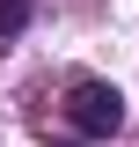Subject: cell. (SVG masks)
<instances>
[{
  "label": "cell",
  "instance_id": "cell-1",
  "mask_svg": "<svg viewBox=\"0 0 139 147\" xmlns=\"http://www.w3.org/2000/svg\"><path fill=\"white\" fill-rule=\"evenodd\" d=\"M66 125L81 132V140H110V132L124 125V96L110 88V81H88L81 74V81L66 88Z\"/></svg>",
  "mask_w": 139,
  "mask_h": 147
},
{
  "label": "cell",
  "instance_id": "cell-2",
  "mask_svg": "<svg viewBox=\"0 0 139 147\" xmlns=\"http://www.w3.org/2000/svg\"><path fill=\"white\" fill-rule=\"evenodd\" d=\"M22 22H29V0H0V37H15Z\"/></svg>",
  "mask_w": 139,
  "mask_h": 147
}]
</instances>
